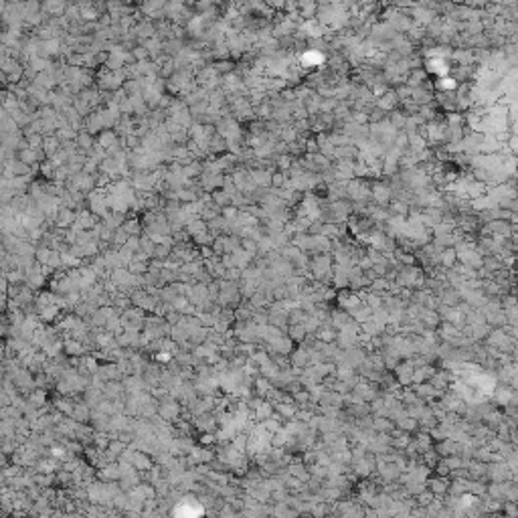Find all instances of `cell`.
Segmentation results:
<instances>
[{
    "label": "cell",
    "mask_w": 518,
    "mask_h": 518,
    "mask_svg": "<svg viewBox=\"0 0 518 518\" xmlns=\"http://www.w3.org/2000/svg\"><path fill=\"white\" fill-rule=\"evenodd\" d=\"M4 57H6V47H4L2 43H0V61H2Z\"/></svg>",
    "instance_id": "12"
},
{
    "label": "cell",
    "mask_w": 518,
    "mask_h": 518,
    "mask_svg": "<svg viewBox=\"0 0 518 518\" xmlns=\"http://www.w3.org/2000/svg\"><path fill=\"white\" fill-rule=\"evenodd\" d=\"M18 158H20V162H22L24 166H26V164H32V162H37V152L30 150V148H22L20 154H18Z\"/></svg>",
    "instance_id": "3"
},
{
    "label": "cell",
    "mask_w": 518,
    "mask_h": 518,
    "mask_svg": "<svg viewBox=\"0 0 518 518\" xmlns=\"http://www.w3.org/2000/svg\"><path fill=\"white\" fill-rule=\"evenodd\" d=\"M61 8H63V4H45V10H49V12H57Z\"/></svg>",
    "instance_id": "11"
},
{
    "label": "cell",
    "mask_w": 518,
    "mask_h": 518,
    "mask_svg": "<svg viewBox=\"0 0 518 518\" xmlns=\"http://www.w3.org/2000/svg\"><path fill=\"white\" fill-rule=\"evenodd\" d=\"M43 146H45V152H47L49 156H53V154L57 152V140H55V138H47V140H43Z\"/></svg>",
    "instance_id": "4"
},
{
    "label": "cell",
    "mask_w": 518,
    "mask_h": 518,
    "mask_svg": "<svg viewBox=\"0 0 518 518\" xmlns=\"http://www.w3.org/2000/svg\"><path fill=\"white\" fill-rule=\"evenodd\" d=\"M10 405V397L4 393V391H0V411L4 409V407H8Z\"/></svg>",
    "instance_id": "8"
},
{
    "label": "cell",
    "mask_w": 518,
    "mask_h": 518,
    "mask_svg": "<svg viewBox=\"0 0 518 518\" xmlns=\"http://www.w3.org/2000/svg\"><path fill=\"white\" fill-rule=\"evenodd\" d=\"M59 51V41L57 39H49V41H45V43H41V55L43 57H47V55H55Z\"/></svg>",
    "instance_id": "2"
},
{
    "label": "cell",
    "mask_w": 518,
    "mask_h": 518,
    "mask_svg": "<svg viewBox=\"0 0 518 518\" xmlns=\"http://www.w3.org/2000/svg\"><path fill=\"white\" fill-rule=\"evenodd\" d=\"M99 142H101V146H106V148H108V144H112V142H114V134H103Z\"/></svg>",
    "instance_id": "10"
},
{
    "label": "cell",
    "mask_w": 518,
    "mask_h": 518,
    "mask_svg": "<svg viewBox=\"0 0 518 518\" xmlns=\"http://www.w3.org/2000/svg\"><path fill=\"white\" fill-rule=\"evenodd\" d=\"M431 490H433L435 494H441V492H445V490H447V486H445V482H443V480H439V482L435 480V482H431Z\"/></svg>",
    "instance_id": "6"
},
{
    "label": "cell",
    "mask_w": 518,
    "mask_h": 518,
    "mask_svg": "<svg viewBox=\"0 0 518 518\" xmlns=\"http://www.w3.org/2000/svg\"><path fill=\"white\" fill-rule=\"evenodd\" d=\"M69 221H73L71 211H61V215H59V225H67Z\"/></svg>",
    "instance_id": "7"
},
{
    "label": "cell",
    "mask_w": 518,
    "mask_h": 518,
    "mask_svg": "<svg viewBox=\"0 0 518 518\" xmlns=\"http://www.w3.org/2000/svg\"><path fill=\"white\" fill-rule=\"evenodd\" d=\"M8 296L6 294H0V312H6V308H8Z\"/></svg>",
    "instance_id": "9"
},
{
    "label": "cell",
    "mask_w": 518,
    "mask_h": 518,
    "mask_svg": "<svg viewBox=\"0 0 518 518\" xmlns=\"http://www.w3.org/2000/svg\"><path fill=\"white\" fill-rule=\"evenodd\" d=\"M0 71L8 77V75H12V73L20 71V65L16 63V59H12V57H4V59L0 61Z\"/></svg>",
    "instance_id": "1"
},
{
    "label": "cell",
    "mask_w": 518,
    "mask_h": 518,
    "mask_svg": "<svg viewBox=\"0 0 518 518\" xmlns=\"http://www.w3.org/2000/svg\"><path fill=\"white\" fill-rule=\"evenodd\" d=\"M41 144H43V138H41L39 134H32V136H28V148H30V150H37Z\"/></svg>",
    "instance_id": "5"
}]
</instances>
